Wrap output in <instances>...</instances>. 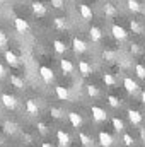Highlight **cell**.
<instances>
[{"label": "cell", "instance_id": "cell-1", "mask_svg": "<svg viewBox=\"0 0 145 147\" xmlns=\"http://www.w3.org/2000/svg\"><path fill=\"white\" fill-rule=\"evenodd\" d=\"M2 105L7 108V110H14L15 106H17V99L12 96V94H2Z\"/></svg>", "mask_w": 145, "mask_h": 147}, {"label": "cell", "instance_id": "cell-2", "mask_svg": "<svg viewBox=\"0 0 145 147\" xmlns=\"http://www.w3.org/2000/svg\"><path fill=\"white\" fill-rule=\"evenodd\" d=\"M91 113H92V118L96 121H104L108 118V113L103 110V108H99V106H92L91 108Z\"/></svg>", "mask_w": 145, "mask_h": 147}, {"label": "cell", "instance_id": "cell-3", "mask_svg": "<svg viewBox=\"0 0 145 147\" xmlns=\"http://www.w3.org/2000/svg\"><path fill=\"white\" fill-rule=\"evenodd\" d=\"M111 33H113V36L116 38V39H119V41L126 39V36H128L126 29H125V28H121V26H118V24H114V26L111 28Z\"/></svg>", "mask_w": 145, "mask_h": 147}, {"label": "cell", "instance_id": "cell-4", "mask_svg": "<svg viewBox=\"0 0 145 147\" xmlns=\"http://www.w3.org/2000/svg\"><path fill=\"white\" fill-rule=\"evenodd\" d=\"M39 75L43 77V80H44L46 84H51V82H53V79H55L53 70H51V69H48V67H41V69H39Z\"/></svg>", "mask_w": 145, "mask_h": 147}, {"label": "cell", "instance_id": "cell-5", "mask_svg": "<svg viewBox=\"0 0 145 147\" xmlns=\"http://www.w3.org/2000/svg\"><path fill=\"white\" fill-rule=\"evenodd\" d=\"M56 140H58V146L60 147H68V144H70V137L63 130H58L56 132Z\"/></svg>", "mask_w": 145, "mask_h": 147}, {"label": "cell", "instance_id": "cell-6", "mask_svg": "<svg viewBox=\"0 0 145 147\" xmlns=\"http://www.w3.org/2000/svg\"><path fill=\"white\" fill-rule=\"evenodd\" d=\"M123 86H125L126 92H130V94H133V92H137V91H138V84H137L133 79H130V77H126V79L123 80Z\"/></svg>", "mask_w": 145, "mask_h": 147}, {"label": "cell", "instance_id": "cell-7", "mask_svg": "<svg viewBox=\"0 0 145 147\" xmlns=\"http://www.w3.org/2000/svg\"><path fill=\"white\" fill-rule=\"evenodd\" d=\"M99 144L103 147H111L113 146V137L108 132H99Z\"/></svg>", "mask_w": 145, "mask_h": 147}, {"label": "cell", "instance_id": "cell-8", "mask_svg": "<svg viewBox=\"0 0 145 147\" xmlns=\"http://www.w3.org/2000/svg\"><path fill=\"white\" fill-rule=\"evenodd\" d=\"M31 9H33V12L36 14L38 17L46 16V7H44L41 2H33V3H31Z\"/></svg>", "mask_w": 145, "mask_h": 147}, {"label": "cell", "instance_id": "cell-9", "mask_svg": "<svg viewBox=\"0 0 145 147\" xmlns=\"http://www.w3.org/2000/svg\"><path fill=\"white\" fill-rule=\"evenodd\" d=\"M14 26H15L17 33H26V31L29 29L28 22H26L24 19H21V17H15V19H14Z\"/></svg>", "mask_w": 145, "mask_h": 147}, {"label": "cell", "instance_id": "cell-10", "mask_svg": "<svg viewBox=\"0 0 145 147\" xmlns=\"http://www.w3.org/2000/svg\"><path fill=\"white\" fill-rule=\"evenodd\" d=\"M68 120H70V123H72L75 128H80V127H82V116H80L79 113L70 111V113H68Z\"/></svg>", "mask_w": 145, "mask_h": 147}, {"label": "cell", "instance_id": "cell-11", "mask_svg": "<svg viewBox=\"0 0 145 147\" xmlns=\"http://www.w3.org/2000/svg\"><path fill=\"white\" fill-rule=\"evenodd\" d=\"M72 46H73V50H75V53H82V51H85V50H87L85 41H82V39H79V38H73Z\"/></svg>", "mask_w": 145, "mask_h": 147}, {"label": "cell", "instance_id": "cell-12", "mask_svg": "<svg viewBox=\"0 0 145 147\" xmlns=\"http://www.w3.org/2000/svg\"><path fill=\"white\" fill-rule=\"evenodd\" d=\"M79 10H80V16H82V19H85V21H91L92 19V9L89 7V5H79Z\"/></svg>", "mask_w": 145, "mask_h": 147}, {"label": "cell", "instance_id": "cell-13", "mask_svg": "<svg viewBox=\"0 0 145 147\" xmlns=\"http://www.w3.org/2000/svg\"><path fill=\"white\" fill-rule=\"evenodd\" d=\"M128 120H130L133 125H140V123H142V115L135 110H128Z\"/></svg>", "mask_w": 145, "mask_h": 147}, {"label": "cell", "instance_id": "cell-14", "mask_svg": "<svg viewBox=\"0 0 145 147\" xmlns=\"http://www.w3.org/2000/svg\"><path fill=\"white\" fill-rule=\"evenodd\" d=\"M79 140H80V144H82L84 147H92V146H94L92 139H91L87 134H84V132H80V134H79Z\"/></svg>", "mask_w": 145, "mask_h": 147}, {"label": "cell", "instance_id": "cell-15", "mask_svg": "<svg viewBox=\"0 0 145 147\" xmlns=\"http://www.w3.org/2000/svg\"><path fill=\"white\" fill-rule=\"evenodd\" d=\"M5 60H7V63L12 65V67H15V65L19 63V58H17V55H15L14 51H5Z\"/></svg>", "mask_w": 145, "mask_h": 147}, {"label": "cell", "instance_id": "cell-16", "mask_svg": "<svg viewBox=\"0 0 145 147\" xmlns=\"http://www.w3.org/2000/svg\"><path fill=\"white\" fill-rule=\"evenodd\" d=\"M91 70H92V69H91V65H89L87 62H84V60H80V62H79V72L82 74L84 77L91 75Z\"/></svg>", "mask_w": 145, "mask_h": 147}, {"label": "cell", "instance_id": "cell-17", "mask_svg": "<svg viewBox=\"0 0 145 147\" xmlns=\"http://www.w3.org/2000/svg\"><path fill=\"white\" fill-rule=\"evenodd\" d=\"M60 67H62V70L67 74V75H70L73 72V63L70 60H60Z\"/></svg>", "mask_w": 145, "mask_h": 147}, {"label": "cell", "instance_id": "cell-18", "mask_svg": "<svg viewBox=\"0 0 145 147\" xmlns=\"http://www.w3.org/2000/svg\"><path fill=\"white\" fill-rule=\"evenodd\" d=\"M55 92H56V96H58L62 101H67V99H68V91H67L63 86H56V87H55Z\"/></svg>", "mask_w": 145, "mask_h": 147}, {"label": "cell", "instance_id": "cell-19", "mask_svg": "<svg viewBox=\"0 0 145 147\" xmlns=\"http://www.w3.org/2000/svg\"><path fill=\"white\" fill-rule=\"evenodd\" d=\"M26 110H28V113L29 115H33V116H36L38 115V105L33 101V99H28V103H26Z\"/></svg>", "mask_w": 145, "mask_h": 147}, {"label": "cell", "instance_id": "cell-20", "mask_svg": "<svg viewBox=\"0 0 145 147\" xmlns=\"http://www.w3.org/2000/svg\"><path fill=\"white\" fill-rule=\"evenodd\" d=\"M53 48H55V51H56V53H65V51H67L65 43H63V41H60V39H55V41H53Z\"/></svg>", "mask_w": 145, "mask_h": 147}, {"label": "cell", "instance_id": "cell-21", "mask_svg": "<svg viewBox=\"0 0 145 147\" xmlns=\"http://www.w3.org/2000/svg\"><path fill=\"white\" fill-rule=\"evenodd\" d=\"M10 84L14 87H17V89H24V80L21 77H17V75H10Z\"/></svg>", "mask_w": 145, "mask_h": 147}, {"label": "cell", "instance_id": "cell-22", "mask_svg": "<svg viewBox=\"0 0 145 147\" xmlns=\"http://www.w3.org/2000/svg\"><path fill=\"white\" fill-rule=\"evenodd\" d=\"M126 5H128V9H130L132 12H140V9H142L138 0H128V2H126Z\"/></svg>", "mask_w": 145, "mask_h": 147}, {"label": "cell", "instance_id": "cell-23", "mask_svg": "<svg viewBox=\"0 0 145 147\" xmlns=\"http://www.w3.org/2000/svg\"><path fill=\"white\" fill-rule=\"evenodd\" d=\"M89 34H91V39H92V41H99V39L103 38V34H101V29H99V28H91Z\"/></svg>", "mask_w": 145, "mask_h": 147}, {"label": "cell", "instance_id": "cell-24", "mask_svg": "<svg viewBox=\"0 0 145 147\" xmlns=\"http://www.w3.org/2000/svg\"><path fill=\"white\" fill-rule=\"evenodd\" d=\"M87 94H89L91 98H97V96H99V89H97L96 86L89 84V86H87Z\"/></svg>", "mask_w": 145, "mask_h": 147}, {"label": "cell", "instance_id": "cell-25", "mask_svg": "<svg viewBox=\"0 0 145 147\" xmlns=\"http://www.w3.org/2000/svg\"><path fill=\"white\" fill-rule=\"evenodd\" d=\"M113 127H114L116 132H123V128H125V125L119 118H113Z\"/></svg>", "mask_w": 145, "mask_h": 147}, {"label": "cell", "instance_id": "cell-26", "mask_svg": "<svg viewBox=\"0 0 145 147\" xmlns=\"http://www.w3.org/2000/svg\"><path fill=\"white\" fill-rule=\"evenodd\" d=\"M3 130H5V134H14V132H15V123L5 121V123H3Z\"/></svg>", "mask_w": 145, "mask_h": 147}, {"label": "cell", "instance_id": "cell-27", "mask_svg": "<svg viewBox=\"0 0 145 147\" xmlns=\"http://www.w3.org/2000/svg\"><path fill=\"white\" fill-rule=\"evenodd\" d=\"M104 14H106V16H109V17H113V16L116 14V9H114V5L106 3V5H104Z\"/></svg>", "mask_w": 145, "mask_h": 147}, {"label": "cell", "instance_id": "cell-28", "mask_svg": "<svg viewBox=\"0 0 145 147\" xmlns=\"http://www.w3.org/2000/svg\"><path fill=\"white\" fill-rule=\"evenodd\" d=\"M103 82H104L106 86H114L116 80H114V77H113L111 74H104V75H103Z\"/></svg>", "mask_w": 145, "mask_h": 147}, {"label": "cell", "instance_id": "cell-29", "mask_svg": "<svg viewBox=\"0 0 145 147\" xmlns=\"http://www.w3.org/2000/svg\"><path fill=\"white\" fill-rule=\"evenodd\" d=\"M130 29H132V31H133L135 34L142 33V26H140V24H138L137 21H132V22H130Z\"/></svg>", "mask_w": 145, "mask_h": 147}, {"label": "cell", "instance_id": "cell-30", "mask_svg": "<svg viewBox=\"0 0 145 147\" xmlns=\"http://www.w3.org/2000/svg\"><path fill=\"white\" fill-rule=\"evenodd\" d=\"M108 103L113 106V108H118V106L121 105V101H119L116 96H108Z\"/></svg>", "mask_w": 145, "mask_h": 147}, {"label": "cell", "instance_id": "cell-31", "mask_svg": "<svg viewBox=\"0 0 145 147\" xmlns=\"http://www.w3.org/2000/svg\"><path fill=\"white\" fill-rule=\"evenodd\" d=\"M50 113H51V116H53V118H56V120H60V118L63 116V111L60 110V108H51Z\"/></svg>", "mask_w": 145, "mask_h": 147}, {"label": "cell", "instance_id": "cell-32", "mask_svg": "<svg viewBox=\"0 0 145 147\" xmlns=\"http://www.w3.org/2000/svg\"><path fill=\"white\" fill-rule=\"evenodd\" d=\"M135 74H137V75H138L140 79H145V67H144V65H140V63H138V65L135 67Z\"/></svg>", "mask_w": 145, "mask_h": 147}, {"label": "cell", "instance_id": "cell-33", "mask_svg": "<svg viewBox=\"0 0 145 147\" xmlns=\"http://www.w3.org/2000/svg\"><path fill=\"white\" fill-rule=\"evenodd\" d=\"M55 26H56L58 29H65V28H67V22H65L62 17H56V19H55Z\"/></svg>", "mask_w": 145, "mask_h": 147}, {"label": "cell", "instance_id": "cell-34", "mask_svg": "<svg viewBox=\"0 0 145 147\" xmlns=\"http://www.w3.org/2000/svg\"><path fill=\"white\" fill-rule=\"evenodd\" d=\"M7 43H9V39H7V34H5L3 31H0V48L7 46Z\"/></svg>", "mask_w": 145, "mask_h": 147}, {"label": "cell", "instance_id": "cell-35", "mask_svg": "<svg viewBox=\"0 0 145 147\" xmlns=\"http://www.w3.org/2000/svg\"><path fill=\"white\" fill-rule=\"evenodd\" d=\"M123 142H125L126 146H132V144H133V137H132L130 134H125V135H123Z\"/></svg>", "mask_w": 145, "mask_h": 147}, {"label": "cell", "instance_id": "cell-36", "mask_svg": "<svg viewBox=\"0 0 145 147\" xmlns=\"http://www.w3.org/2000/svg\"><path fill=\"white\" fill-rule=\"evenodd\" d=\"M50 2H51V5H53L55 9H63V5H65L63 0H50Z\"/></svg>", "mask_w": 145, "mask_h": 147}, {"label": "cell", "instance_id": "cell-37", "mask_svg": "<svg viewBox=\"0 0 145 147\" xmlns=\"http://www.w3.org/2000/svg\"><path fill=\"white\" fill-rule=\"evenodd\" d=\"M103 57H104L106 60H114V58H116V53H113V51H104Z\"/></svg>", "mask_w": 145, "mask_h": 147}, {"label": "cell", "instance_id": "cell-38", "mask_svg": "<svg viewBox=\"0 0 145 147\" xmlns=\"http://www.w3.org/2000/svg\"><path fill=\"white\" fill-rule=\"evenodd\" d=\"M130 51H132V53H135V55H137V53H140L138 45H137V43H132V45H130Z\"/></svg>", "mask_w": 145, "mask_h": 147}, {"label": "cell", "instance_id": "cell-39", "mask_svg": "<svg viewBox=\"0 0 145 147\" xmlns=\"http://www.w3.org/2000/svg\"><path fill=\"white\" fill-rule=\"evenodd\" d=\"M38 128H39V132H41V134H46V132H48L44 123H38Z\"/></svg>", "mask_w": 145, "mask_h": 147}, {"label": "cell", "instance_id": "cell-40", "mask_svg": "<svg viewBox=\"0 0 145 147\" xmlns=\"http://www.w3.org/2000/svg\"><path fill=\"white\" fill-rule=\"evenodd\" d=\"M2 77H5V69L0 65V79H2Z\"/></svg>", "mask_w": 145, "mask_h": 147}, {"label": "cell", "instance_id": "cell-41", "mask_svg": "<svg viewBox=\"0 0 145 147\" xmlns=\"http://www.w3.org/2000/svg\"><path fill=\"white\" fill-rule=\"evenodd\" d=\"M41 147H53V146H51V144H48V142H44V144H43Z\"/></svg>", "mask_w": 145, "mask_h": 147}, {"label": "cell", "instance_id": "cell-42", "mask_svg": "<svg viewBox=\"0 0 145 147\" xmlns=\"http://www.w3.org/2000/svg\"><path fill=\"white\" fill-rule=\"evenodd\" d=\"M142 103H144V105H145V91H144V92H142Z\"/></svg>", "mask_w": 145, "mask_h": 147}, {"label": "cell", "instance_id": "cell-43", "mask_svg": "<svg viewBox=\"0 0 145 147\" xmlns=\"http://www.w3.org/2000/svg\"><path fill=\"white\" fill-rule=\"evenodd\" d=\"M2 142H3V140H2V137H0V144H2Z\"/></svg>", "mask_w": 145, "mask_h": 147}, {"label": "cell", "instance_id": "cell-44", "mask_svg": "<svg viewBox=\"0 0 145 147\" xmlns=\"http://www.w3.org/2000/svg\"><path fill=\"white\" fill-rule=\"evenodd\" d=\"M0 2H5V0H0Z\"/></svg>", "mask_w": 145, "mask_h": 147}]
</instances>
